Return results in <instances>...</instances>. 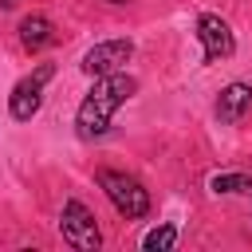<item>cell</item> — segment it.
Masks as SVG:
<instances>
[{
  "mask_svg": "<svg viewBox=\"0 0 252 252\" xmlns=\"http://www.w3.org/2000/svg\"><path fill=\"white\" fill-rule=\"evenodd\" d=\"M110 4H126V0H110Z\"/></svg>",
  "mask_w": 252,
  "mask_h": 252,
  "instance_id": "obj_12",
  "label": "cell"
},
{
  "mask_svg": "<svg viewBox=\"0 0 252 252\" xmlns=\"http://www.w3.org/2000/svg\"><path fill=\"white\" fill-rule=\"evenodd\" d=\"M94 181H98V189L106 193V201L114 205V213H118V217H126V220H142V217H150V209H154L150 189H146L134 173L102 165V169L94 173Z\"/></svg>",
  "mask_w": 252,
  "mask_h": 252,
  "instance_id": "obj_2",
  "label": "cell"
},
{
  "mask_svg": "<svg viewBox=\"0 0 252 252\" xmlns=\"http://www.w3.org/2000/svg\"><path fill=\"white\" fill-rule=\"evenodd\" d=\"M55 79V63H35L16 87H12V94H8V114L16 118V122H32L35 114H39V106H43V87Z\"/></svg>",
  "mask_w": 252,
  "mask_h": 252,
  "instance_id": "obj_4",
  "label": "cell"
},
{
  "mask_svg": "<svg viewBox=\"0 0 252 252\" xmlns=\"http://www.w3.org/2000/svg\"><path fill=\"white\" fill-rule=\"evenodd\" d=\"M59 236H63L75 252H98V244H102L98 217H94L79 197L63 201V209H59Z\"/></svg>",
  "mask_w": 252,
  "mask_h": 252,
  "instance_id": "obj_3",
  "label": "cell"
},
{
  "mask_svg": "<svg viewBox=\"0 0 252 252\" xmlns=\"http://www.w3.org/2000/svg\"><path fill=\"white\" fill-rule=\"evenodd\" d=\"M134 94H138V79H134L130 71H114V75L94 79V87L87 91V98H83L79 110H75V134H79L83 142L102 138V134L110 130L118 106H126Z\"/></svg>",
  "mask_w": 252,
  "mask_h": 252,
  "instance_id": "obj_1",
  "label": "cell"
},
{
  "mask_svg": "<svg viewBox=\"0 0 252 252\" xmlns=\"http://www.w3.org/2000/svg\"><path fill=\"white\" fill-rule=\"evenodd\" d=\"M51 43H55V24H51L43 12H32V16L20 20V47H24L28 55H35V51H43V47H51Z\"/></svg>",
  "mask_w": 252,
  "mask_h": 252,
  "instance_id": "obj_8",
  "label": "cell"
},
{
  "mask_svg": "<svg viewBox=\"0 0 252 252\" xmlns=\"http://www.w3.org/2000/svg\"><path fill=\"white\" fill-rule=\"evenodd\" d=\"M217 118L224 122V126H236V122H244L248 118V110H252V87L248 83H228V87H220V94H217Z\"/></svg>",
  "mask_w": 252,
  "mask_h": 252,
  "instance_id": "obj_7",
  "label": "cell"
},
{
  "mask_svg": "<svg viewBox=\"0 0 252 252\" xmlns=\"http://www.w3.org/2000/svg\"><path fill=\"white\" fill-rule=\"evenodd\" d=\"M0 8H16V0H0Z\"/></svg>",
  "mask_w": 252,
  "mask_h": 252,
  "instance_id": "obj_11",
  "label": "cell"
},
{
  "mask_svg": "<svg viewBox=\"0 0 252 252\" xmlns=\"http://www.w3.org/2000/svg\"><path fill=\"white\" fill-rule=\"evenodd\" d=\"M134 59V39H102L94 43L87 55H83V75L91 79H102V75H114V71H126V63Z\"/></svg>",
  "mask_w": 252,
  "mask_h": 252,
  "instance_id": "obj_6",
  "label": "cell"
},
{
  "mask_svg": "<svg viewBox=\"0 0 252 252\" xmlns=\"http://www.w3.org/2000/svg\"><path fill=\"white\" fill-rule=\"evenodd\" d=\"M209 189L220 197V193H248L252 197V177L248 173H217L213 181H209Z\"/></svg>",
  "mask_w": 252,
  "mask_h": 252,
  "instance_id": "obj_9",
  "label": "cell"
},
{
  "mask_svg": "<svg viewBox=\"0 0 252 252\" xmlns=\"http://www.w3.org/2000/svg\"><path fill=\"white\" fill-rule=\"evenodd\" d=\"M173 244H177V228L173 224H158V228H150L142 236V248L146 252H169Z\"/></svg>",
  "mask_w": 252,
  "mask_h": 252,
  "instance_id": "obj_10",
  "label": "cell"
},
{
  "mask_svg": "<svg viewBox=\"0 0 252 252\" xmlns=\"http://www.w3.org/2000/svg\"><path fill=\"white\" fill-rule=\"evenodd\" d=\"M197 39H201V59L205 63H220L236 51V35L228 28V20H220L217 12H201L197 16Z\"/></svg>",
  "mask_w": 252,
  "mask_h": 252,
  "instance_id": "obj_5",
  "label": "cell"
}]
</instances>
